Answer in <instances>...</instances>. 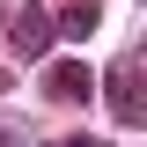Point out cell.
<instances>
[{
    "mask_svg": "<svg viewBox=\"0 0 147 147\" xmlns=\"http://www.w3.org/2000/svg\"><path fill=\"white\" fill-rule=\"evenodd\" d=\"M140 59H147V44H140Z\"/></svg>",
    "mask_w": 147,
    "mask_h": 147,
    "instance_id": "cell-6",
    "label": "cell"
},
{
    "mask_svg": "<svg viewBox=\"0 0 147 147\" xmlns=\"http://www.w3.org/2000/svg\"><path fill=\"white\" fill-rule=\"evenodd\" d=\"M44 44H52V15H44V7H22V22H15V52L22 59H44Z\"/></svg>",
    "mask_w": 147,
    "mask_h": 147,
    "instance_id": "cell-3",
    "label": "cell"
},
{
    "mask_svg": "<svg viewBox=\"0 0 147 147\" xmlns=\"http://www.w3.org/2000/svg\"><path fill=\"white\" fill-rule=\"evenodd\" d=\"M88 30H96V0H66V7H59V37H66V44H81Z\"/></svg>",
    "mask_w": 147,
    "mask_h": 147,
    "instance_id": "cell-4",
    "label": "cell"
},
{
    "mask_svg": "<svg viewBox=\"0 0 147 147\" xmlns=\"http://www.w3.org/2000/svg\"><path fill=\"white\" fill-rule=\"evenodd\" d=\"M59 147H103V140H59Z\"/></svg>",
    "mask_w": 147,
    "mask_h": 147,
    "instance_id": "cell-5",
    "label": "cell"
},
{
    "mask_svg": "<svg viewBox=\"0 0 147 147\" xmlns=\"http://www.w3.org/2000/svg\"><path fill=\"white\" fill-rule=\"evenodd\" d=\"M103 96H110V118H125V125H147V74L132 66V59H118V66L103 74Z\"/></svg>",
    "mask_w": 147,
    "mask_h": 147,
    "instance_id": "cell-1",
    "label": "cell"
},
{
    "mask_svg": "<svg viewBox=\"0 0 147 147\" xmlns=\"http://www.w3.org/2000/svg\"><path fill=\"white\" fill-rule=\"evenodd\" d=\"M44 96H52V103H81V96H88V66H81V59L44 66Z\"/></svg>",
    "mask_w": 147,
    "mask_h": 147,
    "instance_id": "cell-2",
    "label": "cell"
}]
</instances>
